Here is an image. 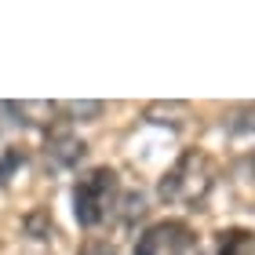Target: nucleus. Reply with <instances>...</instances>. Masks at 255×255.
<instances>
[{
  "label": "nucleus",
  "mask_w": 255,
  "mask_h": 255,
  "mask_svg": "<svg viewBox=\"0 0 255 255\" xmlns=\"http://www.w3.org/2000/svg\"><path fill=\"white\" fill-rule=\"evenodd\" d=\"M215 186V160L204 149H186L164 175H160V201L179 204V208H197L208 201V193Z\"/></svg>",
  "instance_id": "f257e3e1"
},
{
  "label": "nucleus",
  "mask_w": 255,
  "mask_h": 255,
  "mask_svg": "<svg viewBox=\"0 0 255 255\" xmlns=\"http://www.w3.org/2000/svg\"><path fill=\"white\" fill-rule=\"evenodd\" d=\"M121 201L124 193L113 168H91L73 186V215L84 230H99L102 223H110V215L121 208Z\"/></svg>",
  "instance_id": "f03ea898"
},
{
  "label": "nucleus",
  "mask_w": 255,
  "mask_h": 255,
  "mask_svg": "<svg viewBox=\"0 0 255 255\" xmlns=\"http://www.w3.org/2000/svg\"><path fill=\"white\" fill-rule=\"evenodd\" d=\"M190 252H193V230L179 219L153 223L135 241V255H190Z\"/></svg>",
  "instance_id": "7ed1b4c3"
},
{
  "label": "nucleus",
  "mask_w": 255,
  "mask_h": 255,
  "mask_svg": "<svg viewBox=\"0 0 255 255\" xmlns=\"http://www.w3.org/2000/svg\"><path fill=\"white\" fill-rule=\"evenodd\" d=\"M201 255H255V234L245 226H226L208 237Z\"/></svg>",
  "instance_id": "20e7f679"
},
{
  "label": "nucleus",
  "mask_w": 255,
  "mask_h": 255,
  "mask_svg": "<svg viewBox=\"0 0 255 255\" xmlns=\"http://www.w3.org/2000/svg\"><path fill=\"white\" fill-rule=\"evenodd\" d=\"M11 117H15V124H26V128H48L51 131V124L55 117L62 113L59 102H44V99H22V102H7L4 106Z\"/></svg>",
  "instance_id": "39448f33"
},
{
  "label": "nucleus",
  "mask_w": 255,
  "mask_h": 255,
  "mask_svg": "<svg viewBox=\"0 0 255 255\" xmlns=\"http://www.w3.org/2000/svg\"><path fill=\"white\" fill-rule=\"evenodd\" d=\"M84 142L73 135V131H48V146H44V153H48V160L55 168H77L80 157H84Z\"/></svg>",
  "instance_id": "423d86ee"
},
{
  "label": "nucleus",
  "mask_w": 255,
  "mask_h": 255,
  "mask_svg": "<svg viewBox=\"0 0 255 255\" xmlns=\"http://www.w3.org/2000/svg\"><path fill=\"white\" fill-rule=\"evenodd\" d=\"M190 117V106L186 102H153V106L146 110V121L153 124H171V128H182Z\"/></svg>",
  "instance_id": "0eeeda50"
},
{
  "label": "nucleus",
  "mask_w": 255,
  "mask_h": 255,
  "mask_svg": "<svg viewBox=\"0 0 255 255\" xmlns=\"http://www.w3.org/2000/svg\"><path fill=\"white\" fill-rule=\"evenodd\" d=\"M226 131H234V135L255 131V106H252V102H248V106L230 110V117H226Z\"/></svg>",
  "instance_id": "6e6552de"
},
{
  "label": "nucleus",
  "mask_w": 255,
  "mask_h": 255,
  "mask_svg": "<svg viewBox=\"0 0 255 255\" xmlns=\"http://www.w3.org/2000/svg\"><path fill=\"white\" fill-rule=\"evenodd\" d=\"M102 102H62V113L69 121H95V117H102Z\"/></svg>",
  "instance_id": "1a4fd4ad"
},
{
  "label": "nucleus",
  "mask_w": 255,
  "mask_h": 255,
  "mask_svg": "<svg viewBox=\"0 0 255 255\" xmlns=\"http://www.w3.org/2000/svg\"><path fill=\"white\" fill-rule=\"evenodd\" d=\"M15 168H26V149H18V146H7V153H4V164H0V182H11V171Z\"/></svg>",
  "instance_id": "9d476101"
},
{
  "label": "nucleus",
  "mask_w": 255,
  "mask_h": 255,
  "mask_svg": "<svg viewBox=\"0 0 255 255\" xmlns=\"http://www.w3.org/2000/svg\"><path fill=\"white\" fill-rule=\"evenodd\" d=\"M26 230H29V234L37 237V241H44V237H51V234H55V223L48 219V212H33V215L26 219Z\"/></svg>",
  "instance_id": "9b49d317"
},
{
  "label": "nucleus",
  "mask_w": 255,
  "mask_h": 255,
  "mask_svg": "<svg viewBox=\"0 0 255 255\" xmlns=\"http://www.w3.org/2000/svg\"><path fill=\"white\" fill-rule=\"evenodd\" d=\"M121 204L128 208V212H124V219H128V223H131L135 215H142V212H146V197H142V193H128Z\"/></svg>",
  "instance_id": "f8f14e48"
},
{
  "label": "nucleus",
  "mask_w": 255,
  "mask_h": 255,
  "mask_svg": "<svg viewBox=\"0 0 255 255\" xmlns=\"http://www.w3.org/2000/svg\"><path fill=\"white\" fill-rule=\"evenodd\" d=\"M80 255H121V252L113 248L110 241H88V245L80 248Z\"/></svg>",
  "instance_id": "ddd939ff"
}]
</instances>
